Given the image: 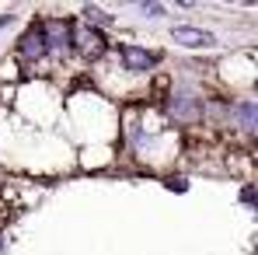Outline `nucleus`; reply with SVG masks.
I'll return each instance as SVG.
<instances>
[{
    "label": "nucleus",
    "mask_w": 258,
    "mask_h": 255,
    "mask_svg": "<svg viewBox=\"0 0 258 255\" xmlns=\"http://www.w3.org/2000/svg\"><path fill=\"white\" fill-rule=\"evenodd\" d=\"M161 56L157 53H147V49H140V45H122V63H126L129 70H147V67H154Z\"/></svg>",
    "instance_id": "obj_5"
},
{
    "label": "nucleus",
    "mask_w": 258,
    "mask_h": 255,
    "mask_svg": "<svg viewBox=\"0 0 258 255\" xmlns=\"http://www.w3.org/2000/svg\"><path fill=\"white\" fill-rule=\"evenodd\" d=\"M70 45L81 49V53H87V56H101V53H105V35H101L98 28H91V25H77V28L70 32Z\"/></svg>",
    "instance_id": "obj_1"
},
{
    "label": "nucleus",
    "mask_w": 258,
    "mask_h": 255,
    "mask_svg": "<svg viewBox=\"0 0 258 255\" xmlns=\"http://www.w3.org/2000/svg\"><path fill=\"white\" fill-rule=\"evenodd\" d=\"M0 77H4V81H14V77H18V63H14V60H4V63H0Z\"/></svg>",
    "instance_id": "obj_9"
},
{
    "label": "nucleus",
    "mask_w": 258,
    "mask_h": 255,
    "mask_svg": "<svg viewBox=\"0 0 258 255\" xmlns=\"http://www.w3.org/2000/svg\"><path fill=\"white\" fill-rule=\"evenodd\" d=\"M70 32H74V25H67V21H49V25H42L45 49L67 53V49H70Z\"/></svg>",
    "instance_id": "obj_3"
},
{
    "label": "nucleus",
    "mask_w": 258,
    "mask_h": 255,
    "mask_svg": "<svg viewBox=\"0 0 258 255\" xmlns=\"http://www.w3.org/2000/svg\"><path fill=\"white\" fill-rule=\"evenodd\" d=\"M171 35H174V42H178V45H213V35H210V32H203V28H188V25L174 28Z\"/></svg>",
    "instance_id": "obj_6"
},
{
    "label": "nucleus",
    "mask_w": 258,
    "mask_h": 255,
    "mask_svg": "<svg viewBox=\"0 0 258 255\" xmlns=\"http://www.w3.org/2000/svg\"><path fill=\"white\" fill-rule=\"evenodd\" d=\"M171 119L178 123H192V119H199V112H203V105H199V98L196 94H188V91H181V94H174L171 98Z\"/></svg>",
    "instance_id": "obj_2"
},
{
    "label": "nucleus",
    "mask_w": 258,
    "mask_h": 255,
    "mask_svg": "<svg viewBox=\"0 0 258 255\" xmlns=\"http://www.w3.org/2000/svg\"><path fill=\"white\" fill-rule=\"evenodd\" d=\"M84 18H87V21H94V25H108V21H112V18H108L105 11H98V7H87Z\"/></svg>",
    "instance_id": "obj_8"
},
{
    "label": "nucleus",
    "mask_w": 258,
    "mask_h": 255,
    "mask_svg": "<svg viewBox=\"0 0 258 255\" xmlns=\"http://www.w3.org/2000/svg\"><path fill=\"white\" fill-rule=\"evenodd\" d=\"M234 119L241 123V129H244L248 136H255V133H258V109L251 105V101H241V105L234 109Z\"/></svg>",
    "instance_id": "obj_7"
},
{
    "label": "nucleus",
    "mask_w": 258,
    "mask_h": 255,
    "mask_svg": "<svg viewBox=\"0 0 258 255\" xmlns=\"http://www.w3.org/2000/svg\"><path fill=\"white\" fill-rule=\"evenodd\" d=\"M143 11H147V14H161L164 7H161V4H143Z\"/></svg>",
    "instance_id": "obj_10"
},
{
    "label": "nucleus",
    "mask_w": 258,
    "mask_h": 255,
    "mask_svg": "<svg viewBox=\"0 0 258 255\" xmlns=\"http://www.w3.org/2000/svg\"><path fill=\"white\" fill-rule=\"evenodd\" d=\"M18 49H21V56L25 60H39L45 53V35H42V25H32L25 35H21V42H18Z\"/></svg>",
    "instance_id": "obj_4"
}]
</instances>
